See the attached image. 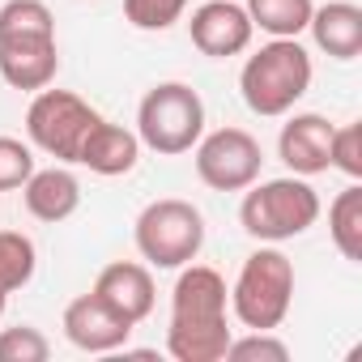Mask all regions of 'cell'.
<instances>
[{"mask_svg":"<svg viewBox=\"0 0 362 362\" xmlns=\"http://www.w3.org/2000/svg\"><path fill=\"white\" fill-rule=\"evenodd\" d=\"M226 320V281L209 264H184L170 290V328L166 354L175 362H222L230 345Z\"/></svg>","mask_w":362,"mask_h":362,"instance_id":"1","label":"cell"},{"mask_svg":"<svg viewBox=\"0 0 362 362\" xmlns=\"http://www.w3.org/2000/svg\"><path fill=\"white\" fill-rule=\"evenodd\" d=\"M60 73L56 18L43 0L0 5V77L13 90H47Z\"/></svg>","mask_w":362,"mask_h":362,"instance_id":"2","label":"cell"},{"mask_svg":"<svg viewBox=\"0 0 362 362\" xmlns=\"http://www.w3.org/2000/svg\"><path fill=\"white\" fill-rule=\"evenodd\" d=\"M239 90L247 111L277 119L311 90V56L298 47V39H273L256 56H247L239 73Z\"/></svg>","mask_w":362,"mask_h":362,"instance_id":"3","label":"cell"},{"mask_svg":"<svg viewBox=\"0 0 362 362\" xmlns=\"http://www.w3.org/2000/svg\"><path fill=\"white\" fill-rule=\"evenodd\" d=\"M243 205H239V222L252 239L260 243H286L294 235H307L320 218V197L307 179H269V184H252L243 188Z\"/></svg>","mask_w":362,"mask_h":362,"instance_id":"4","label":"cell"},{"mask_svg":"<svg viewBox=\"0 0 362 362\" xmlns=\"http://www.w3.org/2000/svg\"><path fill=\"white\" fill-rule=\"evenodd\" d=\"M294 303V264L277 247H260L243 260L239 281L230 290V311L247 332H273Z\"/></svg>","mask_w":362,"mask_h":362,"instance_id":"5","label":"cell"},{"mask_svg":"<svg viewBox=\"0 0 362 362\" xmlns=\"http://www.w3.org/2000/svg\"><path fill=\"white\" fill-rule=\"evenodd\" d=\"M136 136L145 149L175 158L188 153L201 136H205V103L192 86L184 81H162L153 86L141 107H136Z\"/></svg>","mask_w":362,"mask_h":362,"instance_id":"6","label":"cell"},{"mask_svg":"<svg viewBox=\"0 0 362 362\" xmlns=\"http://www.w3.org/2000/svg\"><path fill=\"white\" fill-rule=\"evenodd\" d=\"M132 239H136V252L153 269H184L205 247V218L192 201L166 197V201H153L141 209Z\"/></svg>","mask_w":362,"mask_h":362,"instance_id":"7","label":"cell"},{"mask_svg":"<svg viewBox=\"0 0 362 362\" xmlns=\"http://www.w3.org/2000/svg\"><path fill=\"white\" fill-rule=\"evenodd\" d=\"M98 124H103V115L73 90H39L26 111L30 141L43 153H52L56 162H73V166L81 162V149Z\"/></svg>","mask_w":362,"mask_h":362,"instance_id":"8","label":"cell"},{"mask_svg":"<svg viewBox=\"0 0 362 362\" xmlns=\"http://www.w3.org/2000/svg\"><path fill=\"white\" fill-rule=\"evenodd\" d=\"M192 149H197L201 184H209L214 192H243L260 179L264 153L247 128H218V132L201 136Z\"/></svg>","mask_w":362,"mask_h":362,"instance_id":"9","label":"cell"},{"mask_svg":"<svg viewBox=\"0 0 362 362\" xmlns=\"http://www.w3.org/2000/svg\"><path fill=\"white\" fill-rule=\"evenodd\" d=\"M188 35L197 43L201 56H214V60H226V56H239L252 47V18L243 5H235V0H205V5L192 13L188 22Z\"/></svg>","mask_w":362,"mask_h":362,"instance_id":"10","label":"cell"},{"mask_svg":"<svg viewBox=\"0 0 362 362\" xmlns=\"http://www.w3.org/2000/svg\"><path fill=\"white\" fill-rule=\"evenodd\" d=\"M64 337H69L77 349H86V354H115V349L128 345L132 324H128L124 315H115V311L90 290V294H81V298H73V303L64 307Z\"/></svg>","mask_w":362,"mask_h":362,"instance_id":"11","label":"cell"},{"mask_svg":"<svg viewBox=\"0 0 362 362\" xmlns=\"http://www.w3.org/2000/svg\"><path fill=\"white\" fill-rule=\"evenodd\" d=\"M94 294H98L115 315H124L132 328L153 311V298H158L149 269H145V264H132V260L107 264V269L94 277Z\"/></svg>","mask_w":362,"mask_h":362,"instance_id":"12","label":"cell"},{"mask_svg":"<svg viewBox=\"0 0 362 362\" xmlns=\"http://www.w3.org/2000/svg\"><path fill=\"white\" fill-rule=\"evenodd\" d=\"M328 145H332V124L324 115H315V111L294 115L290 124H281V136H277L281 162L303 179L328 170Z\"/></svg>","mask_w":362,"mask_h":362,"instance_id":"13","label":"cell"},{"mask_svg":"<svg viewBox=\"0 0 362 362\" xmlns=\"http://www.w3.org/2000/svg\"><path fill=\"white\" fill-rule=\"evenodd\" d=\"M22 201H26L30 218H39V222H64L81 205V184H77L73 170L47 166V170H35L22 184Z\"/></svg>","mask_w":362,"mask_h":362,"instance_id":"14","label":"cell"},{"mask_svg":"<svg viewBox=\"0 0 362 362\" xmlns=\"http://www.w3.org/2000/svg\"><path fill=\"white\" fill-rule=\"evenodd\" d=\"M307 30L315 47L328 52L332 60H354L362 52V9L349 5V0H328V5L311 9Z\"/></svg>","mask_w":362,"mask_h":362,"instance_id":"15","label":"cell"},{"mask_svg":"<svg viewBox=\"0 0 362 362\" xmlns=\"http://www.w3.org/2000/svg\"><path fill=\"white\" fill-rule=\"evenodd\" d=\"M136 158H141V136L128 132V128H119V124H111V119H103L90 132L77 166H90L94 175H107L111 179V175H128L136 166Z\"/></svg>","mask_w":362,"mask_h":362,"instance_id":"16","label":"cell"},{"mask_svg":"<svg viewBox=\"0 0 362 362\" xmlns=\"http://www.w3.org/2000/svg\"><path fill=\"white\" fill-rule=\"evenodd\" d=\"M311 0H247V18L273 39H298L311 22Z\"/></svg>","mask_w":362,"mask_h":362,"instance_id":"17","label":"cell"},{"mask_svg":"<svg viewBox=\"0 0 362 362\" xmlns=\"http://www.w3.org/2000/svg\"><path fill=\"white\" fill-rule=\"evenodd\" d=\"M328 235L345 260H362V188H345L328 205Z\"/></svg>","mask_w":362,"mask_h":362,"instance_id":"18","label":"cell"},{"mask_svg":"<svg viewBox=\"0 0 362 362\" xmlns=\"http://www.w3.org/2000/svg\"><path fill=\"white\" fill-rule=\"evenodd\" d=\"M39 269V252L30 243V235L22 230H0V290L13 294L22 290Z\"/></svg>","mask_w":362,"mask_h":362,"instance_id":"19","label":"cell"},{"mask_svg":"<svg viewBox=\"0 0 362 362\" xmlns=\"http://www.w3.org/2000/svg\"><path fill=\"white\" fill-rule=\"evenodd\" d=\"M188 0H124V18L136 30H166L184 18Z\"/></svg>","mask_w":362,"mask_h":362,"instance_id":"20","label":"cell"},{"mask_svg":"<svg viewBox=\"0 0 362 362\" xmlns=\"http://www.w3.org/2000/svg\"><path fill=\"white\" fill-rule=\"evenodd\" d=\"M52 345L39 328L30 324H18V328H5L0 332V362H47Z\"/></svg>","mask_w":362,"mask_h":362,"instance_id":"21","label":"cell"},{"mask_svg":"<svg viewBox=\"0 0 362 362\" xmlns=\"http://www.w3.org/2000/svg\"><path fill=\"white\" fill-rule=\"evenodd\" d=\"M35 175V153L30 145H22L18 136H0V192L22 188Z\"/></svg>","mask_w":362,"mask_h":362,"instance_id":"22","label":"cell"},{"mask_svg":"<svg viewBox=\"0 0 362 362\" xmlns=\"http://www.w3.org/2000/svg\"><path fill=\"white\" fill-rule=\"evenodd\" d=\"M328 166L345 170L349 179H362V124H345V128H332Z\"/></svg>","mask_w":362,"mask_h":362,"instance_id":"23","label":"cell"},{"mask_svg":"<svg viewBox=\"0 0 362 362\" xmlns=\"http://www.w3.org/2000/svg\"><path fill=\"white\" fill-rule=\"evenodd\" d=\"M252 358H269V362H286L290 345L277 341L273 332H247V337H230L226 345V362H252Z\"/></svg>","mask_w":362,"mask_h":362,"instance_id":"24","label":"cell"},{"mask_svg":"<svg viewBox=\"0 0 362 362\" xmlns=\"http://www.w3.org/2000/svg\"><path fill=\"white\" fill-rule=\"evenodd\" d=\"M5 303H9V294H5V290H0V315H5Z\"/></svg>","mask_w":362,"mask_h":362,"instance_id":"25","label":"cell"}]
</instances>
